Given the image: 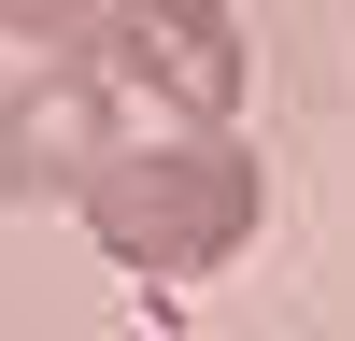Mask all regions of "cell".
<instances>
[{
    "instance_id": "cell-1",
    "label": "cell",
    "mask_w": 355,
    "mask_h": 341,
    "mask_svg": "<svg viewBox=\"0 0 355 341\" xmlns=\"http://www.w3.org/2000/svg\"><path fill=\"white\" fill-rule=\"evenodd\" d=\"M85 242L114 256V270H157V284H199V270H227V256L256 242V157L227 128H142V142H100L85 157Z\"/></svg>"
},
{
    "instance_id": "cell-2",
    "label": "cell",
    "mask_w": 355,
    "mask_h": 341,
    "mask_svg": "<svg viewBox=\"0 0 355 341\" xmlns=\"http://www.w3.org/2000/svg\"><path fill=\"white\" fill-rule=\"evenodd\" d=\"M0 43L85 57V71L142 85L157 114H185V128L242 114V15L227 0H0Z\"/></svg>"
},
{
    "instance_id": "cell-3",
    "label": "cell",
    "mask_w": 355,
    "mask_h": 341,
    "mask_svg": "<svg viewBox=\"0 0 355 341\" xmlns=\"http://www.w3.org/2000/svg\"><path fill=\"white\" fill-rule=\"evenodd\" d=\"M100 142H114V71L43 57V71L0 100V185H15V199H71Z\"/></svg>"
}]
</instances>
